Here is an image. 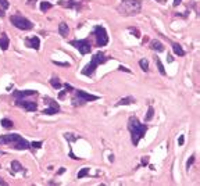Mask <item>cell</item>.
<instances>
[{
  "label": "cell",
  "instance_id": "1",
  "mask_svg": "<svg viewBox=\"0 0 200 186\" xmlns=\"http://www.w3.org/2000/svg\"><path fill=\"white\" fill-rule=\"evenodd\" d=\"M147 129H149V126L146 124H142L138 119V117H135V115L129 117V119H128V131L131 133V140L135 147L138 146L139 142L145 138Z\"/></svg>",
  "mask_w": 200,
  "mask_h": 186
},
{
  "label": "cell",
  "instance_id": "2",
  "mask_svg": "<svg viewBox=\"0 0 200 186\" xmlns=\"http://www.w3.org/2000/svg\"><path fill=\"white\" fill-rule=\"evenodd\" d=\"M0 146H8L14 150H29L31 143L20 133H7L0 136Z\"/></svg>",
  "mask_w": 200,
  "mask_h": 186
},
{
  "label": "cell",
  "instance_id": "3",
  "mask_svg": "<svg viewBox=\"0 0 200 186\" xmlns=\"http://www.w3.org/2000/svg\"><path fill=\"white\" fill-rule=\"evenodd\" d=\"M142 10V0H121L117 11L124 17H134Z\"/></svg>",
  "mask_w": 200,
  "mask_h": 186
},
{
  "label": "cell",
  "instance_id": "4",
  "mask_svg": "<svg viewBox=\"0 0 200 186\" xmlns=\"http://www.w3.org/2000/svg\"><path fill=\"white\" fill-rule=\"evenodd\" d=\"M110 58L111 57L106 56L103 51H97L96 54H93V57L91 58V61L85 65V68L82 70V74H84L85 76H88V78H92V76L95 75V72H96V70H97L99 65L107 63Z\"/></svg>",
  "mask_w": 200,
  "mask_h": 186
},
{
  "label": "cell",
  "instance_id": "5",
  "mask_svg": "<svg viewBox=\"0 0 200 186\" xmlns=\"http://www.w3.org/2000/svg\"><path fill=\"white\" fill-rule=\"evenodd\" d=\"M74 95L72 99H71V103H72L74 107H81V106H85L89 101H95L99 100L100 97L96 96V95H91V93H86L82 89H74Z\"/></svg>",
  "mask_w": 200,
  "mask_h": 186
},
{
  "label": "cell",
  "instance_id": "6",
  "mask_svg": "<svg viewBox=\"0 0 200 186\" xmlns=\"http://www.w3.org/2000/svg\"><path fill=\"white\" fill-rule=\"evenodd\" d=\"M10 22L15 26V28L21 29V31H31V29L33 28L32 21H31V20H28L26 17H24V15H21V14L11 15V17H10Z\"/></svg>",
  "mask_w": 200,
  "mask_h": 186
},
{
  "label": "cell",
  "instance_id": "7",
  "mask_svg": "<svg viewBox=\"0 0 200 186\" xmlns=\"http://www.w3.org/2000/svg\"><path fill=\"white\" fill-rule=\"evenodd\" d=\"M92 35L95 38V42H96V46L97 47H103L109 43V35H107V31H106L104 26L96 25L95 28H93Z\"/></svg>",
  "mask_w": 200,
  "mask_h": 186
},
{
  "label": "cell",
  "instance_id": "8",
  "mask_svg": "<svg viewBox=\"0 0 200 186\" xmlns=\"http://www.w3.org/2000/svg\"><path fill=\"white\" fill-rule=\"evenodd\" d=\"M69 45L72 47H75L76 50L79 51L82 56H85V54H89L92 51V43H91V39L89 38H86V39H75V40H71L69 42Z\"/></svg>",
  "mask_w": 200,
  "mask_h": 186
},
{
  "label": "cell",
  "instance_id": "9",
  "mask_svg": "<svg viewBox=\"0 0 200 186\" xmlns=\"http://www.w3.org/2000/svg\"><path fill=\"white\" fill-rule=\"evenodd\" d=\"M43 103L48 104V108H45V110L42 111V114L43 115H54V114H57V113H60V106H58V103L54 100V99L45 96L43 97Z\"/></svg>",
  "mask_w": 200,
  "mask_h": 186
},
{
  "label": "cell",
  "instance_id": "10",
  "mask_svg": "<svg viewBox=\"0 0 200 186\" xmlns=\"http://www.w3.org/2000/svg\"><path fill=\"white\" fill-rule=\"evenodd\" d=\"M14 104L17 106V107H21V108H24V110H26V111H31V113L38 110V103H36V101L26 100V97H24V99H15Z\"/></svg>",
  "mask_w": 200,
  "mask_h": 186
},
{
  "label": "cell",
  "instance_id": "11",
  "mask_svg": "<svg viewBox=\"0 0 200 186\" xmlns=\"http://www.w3.org/2000/svg\"><path fill=\"white\" fill-rule=\"evenodd\" d=\"M86 2L88 0H68V2L60 0L58 4L63 6V7H66V8H72V10L79 11V10H82V7H84V4L86 3Z\"/></svg>",
  "mask_w": 200,
  "mask_h": 186
},
{
  "label": "cell",
  "instance_id": "12",
  "mask_svg": "<svg viewBox=\"0 0 200 186\" xmlns=\"http://www.w3.org/2000/svg\"><path fill=\"white\" fill-rule=\"evenodd\" d=\"M31 96H38L36 90L26 89V90H14L13 92V97L14 99H24V97H31Z\"/></svg>",
  "mask_w": 200,
  "mask_h": 186
},
{
  "label": "cell",
  "instance_id": "13",
  "mask_svg": "<svg viewBox=\"0 0 200 186\" xmlns=\"http://www.w3.org/2000/svg\"><path fill=\"white\" fill-rule=\"evenodd\" d=\"M25 46L29 49H33V50H39L40 49V39L38 36H31V38H26L25 39Z\"/></svg>",
  "mask_w": 200,
  "mask_h": 186
},
{
  "label": "cell",
  "instance_id": "14",
  "mask_svg": "<svg viewBox=\"0 0 200 186\" xmlns=\"http://www.w3.org/2000/svg\"><path fill=\"white\" fill-rule=\"evenodd\" d=\"M149 47L152 49V50L157 51V53H161V51H164V45L160 42V40H157V39H153L150 40V45Z\"/></svg>",
  "mask_w": 200,
  "mask_h": 186
},
{
  "label": "cell",
  "instance_id": "15",
  "mask_svg": "<svg viewBox=\"0 0 200 186\" xmlns=\"http://www.w3.org/2000/svg\"><path fill=\"white\" fill-rule=\"evenodd\" d=\"M8 46H10V39H8L7 33H2L0 35V49L6 51L8 49Z\"/></svg>",
  "mask_w": 200,
  "mask_h": 186
},
{
  "label": "cell",
  "instance_id": "16",
  "mask_svg": "<svg viewBox=\"0 0 200 186\" xmlns=\"http://www.w3.org/2000/svg\"><path fill=\"white\" fill-rule=\"evenodd\" d=\"M135 97H132V96H127V97H122L120 101H117V107H120V106H129V104H134L135 103Z\"/></svg>",
  "mask_w": 200,
  "mask_h": 186
},
{
  "label": "cell",
  "instance_id": "17",
  "mask_svg": "<svg viewBox=\"0 0 200 186\" xmlns=\"http://www.w3.org/2000/svg\"><path fill=\"white\" fill-rule=\"evenodd\" d=\"M58 33H60L63 38H67L68 33H69L68 24H66V22H60V24H58Z\"/></svg>",
  "mask_w": 200,
  "mask_h": 186
},
{
  "label": "cell",
  "instance_id": "18",
  "mask_svg": "<svg viewBox=\"0 0 200 186\" xmlns=\"http://www.w3.org/2000/svg\"><path fill=\"white\" fill-rule=\"evenodd\" d=\"M171 47H172V50H174V53L177 54V56H179V57H183L186 54V51L183 50V47H182L179 43H171Z\"/></svg>",
  "mask_w": 200,
  "mask_h": 186
},
{
  "label": "cell",
  "instance_id": "19",
  "mask_svg": "<svg viewBox=\"0 0 200 186\" xmlns=\"http://www.w3.org/2000/svg\"><path fill=\"white\" fill-rule=\"evenodd\" d=\"M72 92H74L72 86L69 85V83H66V85H64V90H61V92L58 93V99H60V100H63V99L66 97L67 93H72Z\"/></svg>",
  "mask_w": 200,
  "mask_h": 186
},
{
  "label": "cell",
  "instance_id": "20",
  "mask_svg": "<svg viewBox=\"0 0 200 186\" xmlns=\"http://www.w3.org/2000/svg\"><path fill=\"white\" fill-rule=\"evenodd\" d=\"M11 168H13V174L14 172H24L25 169H24V167L21 165V163L17 160H14L13 163H11Z\"/></svg>",
  "mask_w": 200,
  "mask_h": 186
},
{
  "label": "cell",
  "instance_id": "21",
  "mask_svg": "<svg viewBox=\"0 0 200 186\" xmlns=\"http://www.w3.org/2000/svg\"><path fill=\"white\" fill-rule=\"evenodd\" d=\"M153 117H154V108H153L152 106H149V108H147V113H146V115H145V122L152 121Z\"/></svg>",
  "mask_w": 200,
  "mask_h": 186
},
{
  "label": "cell",
  "instance_id": "22",
  "mask_svg": "<svg viewBox=\"0 0 200 186\" xmlns=\"http://www.w3.org/2000/svg\"><path fill=\"white\" fill-rule=\"evenodd\" d=\"M0 124H2V126H3L4 129H11L13 126H14V122L11 121V119H8V118H3Z\"/></svg>",
  "mask_w": 200,
  "mask_h": 186
},
{
  "label": "cell",
  "instance_id": "23",
  "mask_svg": "<svg viewBox=\"0 0 200 186\" xmlns=\"http://www.w3.org/2000/svg\"><path fill=\"white\" fill-rule=\"evenodd\" d=\"M154 61H156V65H157V68H158V71H160L161 75H167V72H165V68H164L163 63L160 61V58H158V57H154Z\"/></svg>",
  "mask_w": 200,
  "mask_h": 186
},
{
  "label": "cell",
  "instance_id": "24",
  "mask_svg": "<svg viewBox=\"0 0 200 186\" xmlns=\"http://www.w3.org/2000/svg\"><path fill=\"white\" fill-rule=\"evenodd\" d=\"M51 7H53V4H51L50 2H42V3H40V11H42V13L49 11Z\"/></svg>",
  "mask_w": 200,
  "mask_h": 186
},
{
  "label": "cell",
  "instance_id": "25",
  "mask_svg": "<svg viewBox=\"0 0 200 186\" xmlns=\"http://www.w3.org/2000/svg\"><path fill=\"white\" fill-rule=\"evenodd\" d=\"M50 85L51 86H53V88H54V89H61V88H63V83L61 82H60V81H58V78H56V76H54V78H51L50 79Z\"/></svg>",
  "mask_w": 200,
  "mask_h": 186
},
{
  "label": "cell",
  "instance_id": "26",
  "mask_svg": "<svg viewBox=\"0 0 200 186\" xmlns=\"http://www.w3.org/2000/svg\"><path fill=\"white\" fill-rule=\"evenodd\" d=\"M89 171H91V168L84 167V168L78 172V175H76V176H78V179H82V178H85V176H88V175H89Z\"/></svg>",
  "mask_w": 200,
  "mask_h": 186
},
{
  "label": "cell",
  "instance_id": "27",
  "mask_svg": "<svg viewBox=\"0 0 200 186\" xmlns=\"http://www.w3.org/2000/svg\"><path fill=\"white\" fill-rule=\"evenodd\" d=\"M139 67L142 68V71H145V72L149 71V63H147V60H146V58L139 60Z\"/></svg>",
  "mask_w": 200,
  "mask_h": 186
},
{
  "label": "cell",
  "instance_id": "28",
  "mask_svg": "<svg viewBox=\"0 0 200 186\" xmlns=\"http://www.w3.org/2000/svg\"><path fill=\"white\" fill-rule=\"evenodd\" d=\"M64 138H66L68 142H75V140H78V136H74L72 133H64Z\"/></svg>",
  "mask_w": 200,
  "mask_h": 186
},
{
  "label": "cell",
  "instance_id": "29",
  "mask_svg": "<svg viewBox=\"0 0 200 186\" xmlns=\"http://www.w3.org/2000/svg\"><path fill=\"white\" fill-rule=\"evenodd\" d=\"M42 144H43V142H32V143H31V149H32V150H38V149H40V147H42Z\"/></svg>",
  "mask_w": 200,
  "mask_h": 186
},
{
  "label": "cell",
  "instance_id": "30",
  "mask_svg": "<svg viewBox=\"0 0 200 186\" xmlns=\"http://www.w3.org/2000/svg\"><path fill=\"white\" fill-rule=\"evenodd\" d=\"M129 32H131L132 35L135 36V38H140V32H139L138 28H134V26H131V28H129Z\"/></svg>",
  "mask_w": 200,
  "mask_h": 186
},
{
  "label": "cell",
  "instance_id": "31",
  "mask_svg": "<svg viewBox=\"0 0 200 186\" xmlns=\"http://www.w3.org/2000/svg\"><path fill=\"white\" fill-rule=\"evenodd\" d=\"M0 7H2L4 11H6L8 7H10V3H8L7 0H0Z\"/></svg>",
  "mask_w": 200,
  "mask_h": 186
},
{
  "label": "cell",
  "instance_id": "32",
  "mask_svg": "<svg viewBox=\"0 0 200 186\" xmlns=\"http://www.w3.org/2000/svg\"><path fill=\"white\" fill-rule=\"evenodd\" d=\"M149 161H150L149 156H143V157H142V163H140V165H139V167H146V165L149 164Z\"/></svg>",
  "mask_w": 200,
  "mask_h": 186
},
{
  "label": "cell",
  "instance_id": "33",
  "mask_svg": "<svg viewBox=\"0 0 200 186\" xmlns=\"http://www.w3.org/2000/svg\"><path fill=\"white\" fill-rule=\"evenodd\" d=\"M193 163H195V156H190V157L188 158V161H186V168L189 169V168H190V165H192Z\"/></svg>",
  "mask_w": 200,
  "mask_h": 186
},
{
  "label": "cell",
  "instance_id": "34",
  "mask_svg": "<svg viewBox=\"0 0 200 186\" xmlns=\"http://www.w3.org/2000/svg\"><path fill=\"white\" fill-rule=\"evenodd\" d=\"M53 64L60 65V67H69V63H61V61H53Z\"/></svg>",
  "mask_w": 200,
  "mask_h": 186
},
{
  "label": "cell",
  "instance_id": "35",
  "mask_svg": "<svg viewBox=\"0 0 200 186\" xmlns=\"http://www.w3.org/2000/svg\"><path fill=\"white\" fill-rule=\"evenodd\" d=\"M183 143H185V136L181 135L178 138V144H179V146H183Z\"/></svg>",
  "mask_w": 200,
  "mask_h": 186
},
{
  "label": "cell",
  "instance_id": "36",
  "mask_svg": "<svg viewBox=\"0 0 200 186\" xmlns=\"http://www.w3.org/2000/svg\"><path fill=\"white\" fill-rule=\"evenodd\" d=\"M118 70H120V71H125V72H131L127 67H124V65H120V67H118Z\"/></svg>",
  "mask_w": 200,
  "mask_h": 186
},
{
  "label": "cell",
  "instance_id": "37",
  "mask_svg": "<svg viewBox=\"0 0 200 186\" xmlns=\"http://www.w3.org/2000/svg\"><path fill=\"white\" fill-rule=\"evenodd\" d=\"M182 3V0H174V3H172V6H174V7H178L179 4Z\"/></svg>",
  "mask_w": 200,
  "mask_h": 186
},
{
  "label": "cell",
  "instance_id": "38",
  "mask_svg": "<svg viewBox=\"0 0 200 186\" xmlns=\"http://www.w3.org/2000/svg\"><path fill=\"white\" fill-rule=\"evenodd\" d=\"M69 157L72 158V160H79V157H76V156L72 153V151H69Z\"/></svg>",
  "mask_w": 200,
  "mask_h": 186
},
{
  "label": "cell",
  "instance_id": "39",
  "mask_svg": "<svg viewBox=\"0 0 200 186\" xmlns=\"http://www.w3.org/2000/svg\"><path fill=\"white\" fill-rule=\"evenodd\" d=\"M64 172H66V168H60V169L57 171V175H63Z\"/></svg>",
  "mask_w": 200,
  "mask_h": 186
},
{
  "label": "cell",
  "instance_id": "40",
  "mask_svg": "<svg viewBox=\"0 0 200 186\" xmlns=\"http://www.w3.org/2000/svg\"><path fill=\"white\" fill-rule=\"evenodd\" d=\"M0 185H4V186H7V185H8V183H7V182H6V181H3V179L0 178Z\"/></svg>",
  "mask_w": 200,
  "mask_h": 186
},
{
  "label": "cell",
  "instance_id": "41",
  "mask_svg": "<svg viewBox=\"0 0 200 186\" xmlns=\"http://www.w3.org/2000/svg\"><path fill=\"white\" fill-rule=\"evenodd\" d=\"M167 61H168V63H172V61H174V58H172L171 56H168V57H167Z\"/></svg>",
  "mask_w": 200,
  "mask_h": 186
},
{
  "label": "cell",
  "instance_id": "42",
  "mask_svg": "<svg viewBox=\"0 0 200 186\" xmlns=\"http://www.w3.org/2000/svg\"><path fill=\"white\" fill-rule=\"evenodd\" d=\"M0 17H4V10L0 7Z\"/></svg>",
  "mask_w": 200,
  "mask_h": 186
},
{
  "label": "cell",
  "instance_id": "43",
  "mask_svg": "<svg viewBox=\"0 0 200 186\" xmlns=\"http://www.w3.org/2000/svg\"><path fill=\"white\" fill-rule=\"evenodd\" d=\"M156 2H158V3H161V4L165 3V0H156Z\"/></svg>",
  "mask_w": 200,
  "mask_h": 186
},
{
  "label": "cell",
  "instance_id": "44",
  "mask_svg": "<svg viewBox=\"0 0 200 186\" xmlns=\"http://www.w3.org/2000/svg\"><path fill=\"white\" fill-rule=\"evenodd\" d=\"M0 154H4V153H3V151H0Z\"/></svg>",
  "mask_w": 200,
  "mask_h": 186
}]
</instances>
